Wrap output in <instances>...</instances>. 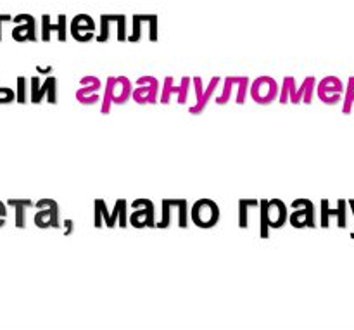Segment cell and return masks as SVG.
Here are the masks:
<instances>
[{"instance_id":"cell-14","label":"cell","mask_w":354,"mask_h":330,"mask_svg":"<svg viewBox=\"0 0 354 330\" xmlns=\"http://www.w3.org/2000/svg\"><path fill=\"white\" fill-rule=\"evenodd\" d=\"M189 89H190L189 76H183L180 85H175V83H173V76H166L165 83H162V93L161 97H159V100L166 106V104H169V100H171V95H176L178 97L176 102H178L180 106H183V104H187V99H189Z\"/></svg>"},{"instance_id":"cell-12","label":"cell","mask_w":354,"mask_h":330,"mask_svg":"<svg viewBox=\"0 0 354 330\" xmlns=\"http://www.w3.org/2000/svg\"><path fill=\"white\" fill-rule=\"evenodd\" d=\"M31 82V102L40 104L47 97L50 104H57V80L55 76H48L44 83L38 80V76H33Z\"/></svg>"},{"instance_id":"cell-24","label":"cell","mask_w":354,"mask_h":330,"mask_svg":"<svg viewBox=\"0 0 354 330\" xmlns=\"http://www.w3.org/2000/svg\"><path fill=\"white\" fill-rule=\"evenodd\" d=\"M249 78L248 76H239L237 80V99H235V102L239 104V106H244L245 104V97H248V90H249Z\"/></svg>"},{"instance_id":"cell-3","label":"cell","mask_w":354,"mask_h":330,"mask_svg":"<svg viewBox=\"0 0 354 330\" xmlns=\"http://www.w3.org/2000/svg\"><path fill=\"white\" fill-rule=\"evenodd\" d=\"M190 220L199 228H213L220 221V208L213 199H199L190 208Z\"/></svg>"},{"instance_id":"cell-31","label":"cell","mask_w":354,"mask_h":330,"mask_svg":"<svg viewBox=\"0 0 354 330\" xmlns=\"http://www.w3.org/2000/svg\"><path fill=\"white\" fill-rule=\"evenodd\" d=\"M54 30L59 33V42H66V17L64 16L59 17L57 26H52V31Z\"/></svg>"},{"instance_id":"cell-33","label":"cell","mask_w":354,"mask_h":330,"mask_svg":"<svg viewBox=\"0 0 354 330\" xmlns=\"http://www.w3.org/2000/svg\"><path fill=\"white\" fill-rule=\"evenodd\" d=\"M73 230H75V221L64 220V235H66V237L73 235Z\"/></svg>"},{"instance_id":"cell-17","label":"cell","mask_w":354,"mask_h":330,"mask_svg":"<svg viewBox=\"0 0 354 330\" xmlns=\"http://www.w3.org/2000/svg\"><path fill=\"white\" fill-rule=\"evenodd\" d=\"M14 21H24V24H19L12 30V38L16 42H37V35H35V19L28 14L24 16L14 17Z\"/></svg>"},{"instance_id":"cell-37","label":"cell","mask_w":354,"mask_h":330,"mask_svg":"<svg viewBox=\"0 0 354 330\" xmlns=\"http://www.w3.org/2000/svg\"><path fill=\"white\" fill-rule=\"evenodd\" d=\"M38 73H50L52 68H37Z\"/></svg>"},{"instance_id":"cell-27","label":"cell","mask_w":354,"mask_h":330,"mask_svg":"<svg viewBox=\"0 0 354 330\" xmlns=\"http://www.w3.org/2000/svg\"><path fill=\"white\" fill-rule=\"evenodd\" d=\"M16 100V92L7 86H0V104H10Z\"/></svg>"},{"instance_id":"cell-25","label":"cell","mask_w":354,"mask_h":330,"mask_svg":"<svg viewBox=\"0 0 354 330\" xmlns=\"http://www.w3.org/2000/svg\"><path fill=\"white\" fill-rule=\"evenodd\" d=\"M176 210H178V227L187 228L189 227V203H187V199H180Z\"/></svg>"},{"instance_id":"cell-36","label":"cell","mask_w":354,"mask_h":330,"mask_svg":"<svg viewBox=\"0 0 354 330\" xmlns=\"http://www.w3.org/2000/svg\"><path fill=\"white\" fill-rule=\"evenodd\" d=\"M349 208H351V211H353V217H354V199H349ZM351 239H354V232L351 234Z\"/></svg>"},{"instance_id":"cell-16","label":"cell","mask_w":354,"mask_h":330,"mask_svg":"<svg viewBox=\"0 0 354 330\" xmlns=\"http://www.w3.org/2000/svg\"><path fill=\"white\" fill-rule=\"evenodd\" d=\"M95 24L88 16H78L71 23V35L78 42H90L93 38Z\"/></svg>"},{"instance_id":"cell-13","label":"cell","mask_w":354,"mask_h":330,"mask_svg":"<svg viewBox=\"0 0 354 330\" xmlns=\"http://www.w3.org/2000/svg\"><path fill=\"white\" fill-rule=\"evenodd\" d=\"M102 89V82H100L97 76L86 75L80 80V89L76 90L75 99L78 100L83 106H95L99 104L100 97L97 95V92Z\"/></svg>"},{"instance_id":"cell-15","label":"cell","mask_w":354,"mask_h":330,"mask_svg":"<svg viewBox=\"0 0 354 330\" xmlns=\"http://www.w3.org/2000/svg\"><path fill=\"white\" fill-rule=\"evenodd\" d=\"M289 220V210L282 199L268 201V221L270 230H279Z\"/></svg>"},{"instance_id":"cell-35","label":"cell","mask_w":354,"mask_h":330,"mask_svg":"<svg viewBox=\"0 0 354 330\" xmlns=\"http://www.w3.org/2000/svg\"><path fill=\"white\" fill-rule=\"evenodd\" d=\"M10 16H0V42H2V23L3 21H9Z\"/></svg>"},{"instance_id":"cell-6","label":"cell","mask_w":354,"mask_h":330,"mask_svg":"<svg viewBox=\"0 0 354 330\" xmlns=\"http://www.w3.org/2000/svg\"><path fill=\"white\" fill-rule=\"evenodd\" d=\"M346 92V86L341 78L330 75L325 76L324 80L317 82V97L327 106H337L342 100Z\"/></svg>"},{"instance_id":"cell-9","label":"cell","mask_w":354,"mask_h":330,"mask_svg":"<svg viewBox=\"0 0 354 330\" xmlns=\"http://www.w3.org/2000/svg\"><path fill=\"white\" fill-rule=\"evenodd\" d=\"M131 208H142V210L133 211V213L128 217V225H131L133 228H154L156 227V208L154 203L145 197H140V199H135L131 203Z\"/></svg>"},{"instance_id":"cell-32","label":"cell","mask_w":354,"mask_h":330,"mask_svg":"<svg viewBox=\"0 0 354 330\" xmlns=\"http://www.w3.org/2000/svg\"><path fill=\"white\" fill-rule=\"evenodd\" d=\"M149 23H151V33H149V38H151V42H156L158 40V17L151 16Z\"/></svg>"},{"instance_id":"cell-4","label":"cell","mask_w":354,"mask_h":330,"mask_svg":"<svg viewBox=\"0 0 354 330\" xmlns=\"http://www.w3.org/2000/svg\"><path fill=\"white\" fill-rule=\"evenodd\" d=\"M249 93H251L252 100L259 106H270L279 99L280 86L273 76H258L254 82L249 86Z\"/></svg>"},{"instance_id":"cell-34","label":"cell","mask_w":354,"mask_h":330,"mask_svg":"<svg viewBox=\"0 0 354 330\" xmlns=\"http://www.w3.org/2000/svg\"><path fill=\"white\" fill-rule=\"evenodd\" d=\"M6 217H7V208L6 204L0 201V228L6 227Z\"/></svg>"},{"instance_id":"cell-26","label":"cell","mask_w":354,"mask_h":330,"mask_svg":"<svg viewBox=\"0 0 354 330\" xmlns=\"http://www.w3.org/2000/svg\"><path fill=\"white\" fill-rule=\"evenodd\" d=\"M16 100H17V102H19V104H26V102H28V95H26V78H24V76H17Z\"/></svg>"},{"instance_id":"cell-5","label":"cell","mask_w":354,"mask_h":330,"mask_svg":"<svg viewBox=\"0 0 354 330\" xmlns=\"http://www.w3.org/2000/svg\"><path fill=\"white\" fill-rule=\"evenodd\" d=\"M35 208H40L37 214H35L33 221L38 228H61V208H59L57 201L54 199H40Z\"/></svg>"},{"instance_id":"cell-11","label":"cell","mask_w":354,"mask_h":330,"mask_svg":"<svg viewBox=\"0 0 354 330\" xmlns=\"http://www.w3.org/2000/svg\"><path fill=\"white\" fill-rule=\"evenodd\" d=\"M320 227L328 228L330 227V218H337V227L346 228L348 227V201L339 199L337 208H330L328 199H322L320 203Z\"/></svg>"},{"instance_id":"cell-22","label":"cell","mask_w":354,"mask_h":330,"mask_svg":"<svg viewBox=\"0 0 354 330\" xmlns=\"http://www.w3.org/2000/svg\"><path fill=\"white\" fill-rule=\"evenodd\" d=\"M235 85H237V76H227V78H225L221 95L216 97L218 106H225V104H228V100H230L232 92H234Z\"/></svg>"},{"instance_id":"cell-7","label":"cell","mask_w":354,"mask_h":330,"mask_svg":"<svg viewBox=\"0 0 354 330\" xmlns=\"http://www.w3.org/2000/svg\"><path fill=\"white\" fill-rule=\"evenodd\" d=\"M290 208H294V211L289 214V223L294 228H317L313 201L296 199L292 201Z\"/></svg>"},{"instance_id":"cell-10","label":"cell","mask_w":354,"mask_h":330,"mask_svg":"<svg viewBox=\"0 0 354 330\" xmlns=\"http://www.w3.org/2000/svg\"><path fill=\"white\" fill-rule=\"evenodd\" d=\"M192 83H194V89H196L197 102L194 104V106L189 107V113L192 114V116H199V114H203L204 111H206L211 97H214V93H216L218 83H220V76H213L209 82V85H207L206 89H204V83L199 76H194Z\"/></svg>"},{"instance_id":"cell-18","label":"cell","mask_w":354,"mask_h":330,"mask_svg":"<svg viewBox=\"0 0 354 330\" xmlns=\"http://www.w3.org/2000/svg\"><path fill=\"white\" fill-rule=\"evenodd\" d=\"M7 206L14 208L16 211V228L23 230L26 228V210L28 208H33L35 203L31 199H9L7 201Z\"/></svg>"},{"instance_id":"cell-30","label":"cell","mask_w":354,"mask_h":330,"mask_svg":"<svg viewBox=\"0 0 354 330\" xmlns=\"http://www.w3.org/2000/svg\"><path fill=\"white\" fill-rule=\"evenodd\" d=\"M41 23H44V31H41V40L48 42V40H50V31H52L50 17L44 16V17H41Z\"/></svg>"},{"instance_id":"cell-20","label":"cell","mask_w":354,"mask_h":330,"mask_svg":"<svg viewBox=\"0 0 354 330\" xmlns=\"http://www.w3.org/2000/svg\"><path fill=\"white\" fill-rule=\"evenodd\" d=\"M259 211H261V218H259V237L268 239L270 237V221H268V199L259 201Z\"/></svg>"},{"instance_id":"cell-2","label":"cell","mask_w":354,"mask_h":330,"mask_svg":"<svg viewBox=\"0 0 354 330\" xmlns=\"http://www.w3.org/2000/svg\"><path fill=\"white\" fill-rule=\"evenodd\" d=\"M131 85L130 78L127 76H109L106 83V92L102 97V107H100V113L106 116L111 113V106H124L128 100L131 99Z\"/></svg>"},{"instance_id":"cell-28","label":"cell","mask_w":354,"mask_h":330,"mask_svg":"<svg viewBox=\"0 0 354 330\" xmlns=\"http://www.w3.org/2000/svg\"><path fill=\"white\" fill-rule=\"evenodd\" d=\"M107 40H109V19H107V16H102V26H100V35L97 37V42Z\"/></svg>"},{"instance_id":"cell-29","label":"cell","mask_w":354,"mask_h":330,"mask_svg":"<svg viewBox=\"0 0 354 330\" xmlns=\"http://www.w3.org/2000/svg\"><path fill=\"white\" fill-rule=\"evenodd\" d=\"M118 23V40H127V33H124V17L123 16H111Z\"/></svg>"},{"instance_id":"cell-8","label":"cell","mask_w":354,"mask_h":330,"mask_svg":"<svg viewBox=\"0 0 354 330\" xmlns=\"http://www.w3.org/2000/svg\"><path fill=\"white\" fill-rule=\"evenodd\" d=\"M131 99L140 106L159 102V82L156 76H140L137 80V89L131 90Z\"/></svg>"},{"instance_id":"cell-23","label":"cell","mask_w":354,"mask_h":330,"mask_svg":"<svg viewBox=\"0 0 354 330\" xmlns=\"http://www.w3.org/2000/svg\"><path fill=\"white\" fill-rule=\"evenodd\" d=\"M354 104V76H351L348 82V86H346L344 97H342V114H351Z\"/></svg>"},{"instance_id":"cell-1","label":"cell","mask_w":354,"mask_h":330,"mask_svg":"<svg viewBox=\"0 0 354 330\" xmlns=\"http://www.w3.org/2000/svg\"><path fill=\"white\" fill-rule=\"evenodd\" d=\"M315 89H317V78H315V76H306L304 82L301 83V86H297L294 76H286L282 83V89H280L279 99L277 100H279L280 104H287L290 100L294 106H299L301 102L310 106V104L313 102Z\"/></svg>"},{"instance_id":"cell-21","label":"cell","mask_w":354,"mask_h":330,"mask_svg":"<svg viewBox=\"0 0 354 330\" xmlns=\"http://www.w3.org/2000/svg\"><path fill=\"white\" fill-rule=\"evenodd\" d=\"M176 199H162L161 203V210H162V217L161 221H156V227L159 228H168L169 223H171V211L175 208Z\"/></svg>"},{"instance_id":"cell-19","label":"cell","mask_w":354,"mask_h":330,"mask_svg":"<svg viewBox=\"0 0 354 330\" xmlns=\"http://www.w3.org/2000/svg\"><path fill=\"white\" fill-rule=\"evenodd\" d=\"M251 208H259L258 199H241L239 201V228L245 230L249 227L248 213Z\"/></svg>"}]
</instances>
